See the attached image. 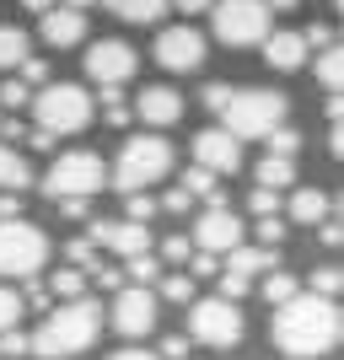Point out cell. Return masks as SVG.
Instances as JSON below:
<instances>
[{
  "instance_id": "cell-1",
  "label": "cell",
  "mask_w": 344,
  "mask_h": 360,
  "mask_svg": "<svg viewBox=\"0 0 344 360\" xmlns=\"http://www.w3.org/2000/svg\"><path fill=\"white\" fill-rule=\"evenodd\" d=\"M274 345L291 360H317L339 345V307L329 296L296 290L291 301L274 307Z\"/></svg>"
},
{
  "instance_id": "cell-2",
  "label": "cell",
  "mask_w": 344,
  "mask_h": 360,
  "mask_svg": "<svg viewBox=\"0 0 344 360\" xmlns=\"http://www.w3.org/2000/svg\"><path fill=\"white\" fill-rule=\"evenodd\" d=\"M97 333H103V307L91 296H75V301H65V307H54V312L27 333V355L70 360V355H81V349L97 345Z\"/></svg>"
},
{
  "instance_id": "cell-3",
  "label": "cell",
  "mask_w": 344,
  "mask_h": 360,
  "mask_svg": "<svg viewBox=\"0 0 344 360\" xmlns=\"http://www.w3.org/2000/svg\"><path fill=\"white\" fill-rule=\"evenodd\" d=\"M285 91H269V86H248V91H231L221 108V129L237 140H264L274 124H285Z\"/></svg>"
},
{
  "instance_id": "cell-4",
  "label": "cell",
  "mask_w": 344,
  "mask_h": 360,
  "mask_svg": "<svg viewBox=\"0 0 344 360\" xmlns=\"http://www.w3.org/2000/svg\"><path fill=\"white\" fill-rule=\"evenodd\" d=\"M167 172H172V146L162 135H129L119 162H113V188L119 194H140L151 183H162Z\"/></svg>"
},
{
  "instance_id": "cell-5",
  "label": "cell",
  "mask_w": 344,
  "mask_h": 360,
  "mask_svg": "<svg viewBox=\"0 0 344 360\" xmlns=\"http://www.w3.org/2000/svg\"><path fill=\"white\" fill-rule=\"evenodd\" d=\"M32 119H38V129H49V135H75V129L91 124V91L70 86V81H54V86H44L32 97Z\"/></svg>"
},
{
  "instance_id": "cell-6",
  "label": "cell",
  "mask_w": 344,
  "mask_h": 360,
  "mask_svg": "<svg viewBox=\"0 0 344 360\" xmlns=\"http://www.w3.org/2000/svg\"><path fill=\"white\" fill-rule=\"evenodd\" d=\"M49 264V237L32 221H0V274L6 280H32Z\"/></svg>"
},
{
  "instance_id": "cell-7",
  "label": "cell",
  "mask_w": 344,
  "mask_h": 360,
  "mask_svg": "<svg viewBox=\"0 0 344 360\" xmlns=\"http://www.w3.org/2000/svg\"><path fill=\"white\" fill-rule=\"evenodd\" d=\"M103 183H108V167H103L97 150H65V156H54V167L44 172L49 199H91Z\"/></svg>"
},
{
  "instance_id": "cell-8",
  "label": "cell",
  "mask_w": 344,
  "mask_h": 360,
  "mask_svg": "<svg viewBox=\"0 0 344 360\" xmlns=\"http://www.w3.org/2000/svg\"><path fill=\"white\" fill-rule=\"evenodd\" d=\"M215 38L231 49H253L269 38V6L264 0H215Z\"/></svg>"
},
{
  "instance_id": "cell-9",
  "label": "cell",
  "mask_w": 344,
  "mask_h": 360,
  "mask_svg": "<svg viewBox=\"0 0 344 360\" xmlns=\"http://www.w3.org/2000/svg\"><path fill=\"white\" fill-rule=\"evenodd\" d=\"M189 333H194V345L231 349V345L242 339V312H237V301H226V296L189 301Z\"/></svg>"
},
{
  "instance_id": "cell-10",
  "label": "cell",
  "mask_w": 344,
  "mask_h": 360,
  "mask_svg": "<svg viewBox=\"0 0 344 360\" xmlns=\"http://www.w3.org/2000/svg\"><path fill=\"white\" fill-rule=\"evenodd\" d=\"M135 70H140V54L124 44V38H97V44L87 49V75L97 86H124Z\"/></svg>"
},
{
  "instance_id": "cell-11",
  "label": "cell",
  "mask_w": 344,
  "mask_h": 360,
  "mask_svg": "<svg viewBox=\"0 0 344 360\" xmlns=\"http://www.w3.org/2000/svg\"><path fill=\"white\" fill-rule=\"evenodd\" d=\"M156 65H162V70H172V75L199 70V65H205V38H199L189 22L162 27V32H156Z\"/></svg>"
},
{
  "instance_id": "cell-12",
  "label": "cell",
  "mask_w": 344,
  "mask_h": 360,
  "mask_svg": "<svg viewBox=\"0 0 344 360\" xmlns=\"http://www.w3.org/2000/svg\"><path fill=\"white\" fill-rule=\"evenodd\" d=\"M113 328H119L124 339H146V333L156 328V290H151V285H119Z\"/></svg>"
},
{
  "instance_id": "cell-13",
  "label": "cell",
  "mask_w": 344,
  "mask_h": 360,
  "mask_svg": "<svg viewBox=\"0 0 344 360\" xmlns=\"http://www.w3.org/2000/svg\"><path fill=\"white\" fill-rule=\"evenodd\" d=\"M242 237H248V231H242V221L226 210V205H205V215L194 221V248H199V253L221 258V253H231Z\"/></svg>"
},
{
  "instance_id": "cell-14",
  "label": "cell",
  "mask_w": 344,
  "mask_h": 360,
  "mask_svg": "<svg viewBox=\"0 0 344 360\" xmlns=\"http://www.w3.org/2000/svg\"><path fill=\"white\" fill-rule=\"evenodd\" d=\"M87 242H91V248H108V253H119V258L151 253V231H146V221H91Z\"/></svg>"
},
{
  "instance_id": "cell-15",
  "label": "cell",
  "mask_w": 344,
  "mask_h": 360,
  "mask_svg": "<svg viewBox=\"0 0 344 360\" xmlns=\"http://www.w3.org/2000/svg\"><path fill=\"white\" fill-rule=\"evenodd\" d=\"M194 167H205V172H215V178H231L242 167V140L226 135V129H199L194 135Z\"/></svg>"
},
{
  "instance_id": "cell-16",
  "label": "cell",
  "mask_w": 344,
  "mask_h": 360,
  "mask_svg": "<svg viewBox=\"0 0 344 360\" xmlns=\"http://www.w3.org/2000/svg\"><path fill=\"white\" fill-rule=\"evenodd\" d=\"M129 113H140V124H151V129H167V124L183 119V97L172 86H146L135 97V108Z\"/></svg>"
},
{
  "instance_id": "cell-17",
  "label": "cell",
  "mask_w": 344,
  "mask_h": 360,
  "mask_svg": "<svg viewBox=\"0 0 344 360\" xmlns=\"http://www.w3.org/2000/svg\"><path fill=\"white\" fill-rule=\"evenodd\" d=\"M81 38H87V16H81V11H70V6H49V11H44V44L75 49Z\"/></svg>"
},
{
  "instance_id": "cell-18",
  "label": "cell",
  "mask_w": 344,
  "mask_h": 360,
  "mask_svg": "<svg viewBox=\"0 0 344 360\" xmlns=\"http://www.w3.org/2000/svg\"><path fill=\"white\" fill-rule=\"evenodd\" d=\"M307 54H312V49H307L301 32H269V38H264V60H269L274 70H301Z\"/></svg>"
},
{
  "instance_id": "cell-19",
  "label": "cell",
  "mask_w": 344,
  "mask_h": 360,
  "mask_svg": "<svg viewBox=\"0 0 344 360\" xmlns=\"http://www.w3.org/2000/svg\"><path fill=\"white\" fill-rule=\"evenodd\" d=\"M269 269H280V253H274V248H248V242H237V248L226 253V274L253 280V274H269Z\"/></svg>"
},
{
  "instance_id": "cell-20",
  "label": "cell",
  "mask_w": 344,
  "mask_h": 360,
  "mask_svg": "<svg viewBox=\"0 0 344 360\" xmlns=\"http://www.w3.org/2000/svg\"><path fill=\"white\" fill-rule=\"evenodd\" d=\"M285 210H291V221H296V226H317L323 215H333V199L323 194V188H296Z\"/></svg>"
},
{
  "instance_id": "cell-21",
  "label": "cell",
  "mask_w": 344,
  "mask_h": 360,
  "mask_svg": "<svg viewBox=\"0 0 344 360\" xmlns=\"http://www.w3.org/2000/svg\"><path fill=\"white\" fill-rule=\"evenodd\" d=\"M27 183H32L27 156H22L16 146H6V140H0V194H22Z\"/></svg>"
},
{
  "instance_id": "cell-22",
  "label": "cell",
  "mask_w": 344,
  "mask_h": 360,
  "mask_svg": "<svg viewBox=\"0 0 344 360\" xmlns=\"http://www.w3.org/2000/svg\"><path fill=\"white\" fill-rule=\"evenodd\" d=\"M291 183H296V162H291V156H264V162H258V188H274V194H280Z\"/></svg>"
},
{
  "instance_id": "cell-23",
  "label": "cell",
  "mask_w": 344,
  "mask_h": 360,
  "mask_svg": "<svg viewBox=\"0 0 344 360\" xmlns=\"http://www.w3.org/2000/svg\"><path fill=\"white\" fill-rule=\"evenodd\" d=\"M108 11L119 22H162L167 0H108Z\"/></svg>"
},
{
  "instance_id": "cell-24",
  "label": "cell",
  "mask_w": 344,
  "mask_h": 360,
  "mask_svg": "<svg viewBox=\"0 0 344 360\" xmlns=\"http://www.w3.org/2000/svg\"><path fill=\"white\" fill-rule=\"evenodd\" d=\"M22 60H27V32L6 22V27H0V70H16Z\"/></svg>"
},
{
  "instance_id": "cell-25",
  "label": "cell",
  "mask_w": 344,
  "mask_h": 360,
  "mask_svg": "<svg viewBox=\"0 0 344 360\" xmlns=\"http://www.w3.org/2000/svg\"><path fill=\"white\" fill-rule=\"evenodd\" d=\"M296 290H301V280H296V274H285V269H269V280H264V301H269V307L291 301Z\"/></svg>"
},
{
  "instance_id": "cell-26",
  "label": "cell",
  "mask_w": 344,
  "mask_h": 360,
  "mask_svg": "<svg viewBox=\"0 0 344 360\" xmlns=\"http://www.w3.org/2000/svg\"><path fill=\"white\" fill-rule=\"evenodd\" d=\"M124 280H135V285H151V280H162V264H156V253H135V258H124Z\"/></svg>"
},
{
  "instance_id": "cell-27",
  "label": "cell",
  "mask_w": 344,
  "mask_h": 360,
  "mask_svg": "<svg viewBox=\"0 0 344 360\" xmlns=\"http://www.w3.org/2000/svg\"><path fill=\"white\" fill-rule=\"evenodd\" d=\"M317 81L329 86V97L339 91V44H323V54H317Z\"/></svg>"
},
{
  "instance_id": "cell-28",
  "label": "cell",
  "mask_w": 344,
  "mask_h": 360,
  "mask_svg": "<svg viewBox=\"0 0 344 360\" xmlns=\"http://www.w3.org/2000/svg\"><path fill=\"white\" fill-rule=\"evenodd\" d=\"M264 140H269V156H291V162H296V150H301V135H296V129L274 124V129H269Z\"/></svg>"
},
{
  "instance_id": "cell-29",
  "label": "cell",
  "mask_w": 344,
  "mask_h": 360,
  "mask_svg": "<svg viewBox=\"0 0 344 360\" xmlns=\"http://www.w3.org/2000/svg\"><path fill=\"white\" fill-rule=\"evenodd\" d=\"M81 290H87V274H81V269H70V264H65V269H54V296L75 301Z\"/></svg>"
},
{
  "instance_id": "cell-30",
  "label": "cell",
  "mask_w": 344,
  "mask_h": 360,
  "mask_svg": "<svg viewBox=\"0 0 344 360\" xmlns=\"http://www.w3.org/2000/svg\"><path fill=\"white\" fill-rule=\"evenodd\" d=\"M22 312H27V307H22V296H16L11 285H0V333L16 328V323H22Z\"/></svg>"
},
{
  "instance_id": "cell-31",
  "label": "cell",
  "mask_w": 344,
  "mask_h": 360,
  "mask_svg": "<svg viewBox=\"0 0 344 360\" xmlns=\"http://www.w3.org/2000/svg\"><path fill=\"white\" fill-rule=\"evenodd\" d=\"M162 296L167 301H194V274H162Z\"/></svg>"
},
{
  "instance_id": "cell-32",
  "label": "cell",
  "mask_w": 344,
  "mask_h": 360,
  "mask_svg": "<svg viewBox=\"0 0 344 360\" xmlns=\"http://www.w3.org/2000/svg\"><path fill=\"white\" fill-rule=\"evenodd\" d=\"M312 296H339V264H323V269H312Z\"/></svg>"
},
{
  "instance_id": "cell-33",
  "label": "cell",
  "mask_w": 344,
  "mask_h": 360,
  "mask_svg": "<svg viewBox=\"0 0 344 360\" xmlns=\"http://www.w3.org/2000/svg\"><path fill=\"white\" fill-rule=\"evenodd\" d=\"M27 103H32V91L22 86L16 75H6V81H0V108H27Z\"/></svg>"
},
{
  "instance_id": "cell-34",
  "label": "cell",
  "mask_w": 344,
  "mask_h": 360,
  "mask_svg": "<svg viewBox=\"0 0 344 360\" xmlns=\"http://www.w3.org/2000/svg\"><path fill=\"white\" fill-rule=\"evenodd\" d=\"M22 355H27V333L6 328V333H0V360H22Z\"/></svg>"
},
{
  "instance_id": "cell-35",
  "label": "cell",
  "mask_w": 344,
  "mask_h": 360,
  "mask_svg": "<svg viewBox=\"0 0 344 360\" xmlns=\"http://www.w3.org/2000/svg\"><path fill=\"white\" fill-rule=\"evenodd\" d=\"M248 210L253 215H280V194H274V188H253V194H248Z\"/></svg>"
},
{
  "instance_id": "cell-36",
  "label": "cell",
  "mask_w": 344,
  "mask_h": 360,
  "mask_svg": "<svg viewBox=\"0 0 344 360\" xmlns=\"http://www.w3.org/2000/svg\"><path fill=\"white\" fill-rule=\"evenodd\" d=\"M129 199V205H124V210H129V221H151V215H156V199L146 194V188H140V194H124Z\"/></svg>"
},
{
  "instance_id": "cell-37",
  "label": "cell",
  "mask_w": 344,
  "mask_h": 360,
  "mask_svg": "<svg viewBox=\"0 0 344 360\" xmlns=\"http://www.w3.org/2000/svg\"><path fill=\"white\" fill-rule=\"evenodd\" d=\"M189 253H194V242H189V237H167L162 242V258H167V264H189Z\"/></svg>"
},
{
  "instance_id": "cell-38",
  "label": "cell",
  "mask_w": 344,
  "mask_h": 360,
  "mask_svg": "<svg viewBox=\"0 0 344 360\" xmlns=\"http://www.w3.org/2000/svg\"><path fill=\"white\" fill-rule=\"evenodd\" d=\"M16 70H22V86H44V81H49V65H44V60H32V54L16 65Z\"/></svg>"
},
{
  "instance_id": "cell-39",
  "label": "cell",
  "mask_w": 344,
  "mask_h": 360,
  "mask_svg": "<svg viewBox=\"0 0 344 360\" xmlns=\"http://www.w3.org/2000/svg\"><path fill=\"white\" fill-rule=\"evenodd\" d=\"M280 237H285V221H280V215H258V242H264V248H274Z\"/></svg>"
},
{
  "instance_id": "cell-40",
  "label": "cell",
  "mask_w": 344,
  "mask_h": 360,
  "mask_svg": "<svg viewBox=\"0 0 344 360\" xmlns=\"http://www.w3.org/2000/svg\"><path fill=\"white\" fill-rule=\"evenodd\" d=\"M248 290H253V280H242V274H226V269H221V296H226V301L248 296Z\"/></svg>"
},
{
  "instance_id": "cell-41",
  "label": "cell",
  "mask_w": 344,
  "mask_h": 360,
  "mask_svg": "<svg viewBox=\"0 0 344 360\" xmlns=\"http://www.w3.org/2000/svg\"><path fill=\"white\" fill-rule=\"evenodd\" d=\"M221 269V258L215 253H189V274H199V280H210V274Z\"/></svg>"
},
{
  "instance_id": "cell-42",
  "label": "cell",
  "mask_w": 344,
  "mask_h": 360,
  "mask_svg": "<svg viewBox=\"0 0 344 360\" xmlns=\"http://www.w3.org/2000/svg\"><path fill=\"white\" fill-rule=\"evenodd\" d=\"M226 97H231V86H226V81H210V86H205V108H210V113H221Z\"/></svg>"
},
{
  "instance_id": "cell-43",
  "label": "cell",
  "mask_w": 344,
  "mask_h": 360,
  "mask_svg": "<svg viewBox=\"0 0 344 360\" xmlns=\"http://www.w3.org/2000/svg\"><path fill=\"white\" fill-rule=\"evenodd\" d=\"M162 360H189V339H183V333H167L162 339Z\"/></svg>"
},
{
  "instance_id": "cell-44",
  "label": "cell",
  "mask_w": 344,
  "mask_h": 360,
  "mask_svg": "<svg viewBox=\"0 0 344 360\" xmlns=\"http://www.w3.org/2000/svg\"><path fill=\"white\" fill-rule=\"evenodd\" d=\"M189 205H194V199L183 194V188H172V194H162V199H156V210H172V215H183Z\"/></svg>"
},
{
  "instance_id": "cell-45",
  "label": "cell",
  "mask_w": 344,
  "mask_h": 360,
  "mask_svg": "<svg viewBox=\"0 0 344 360\" xmlns=\"http://www.w3.org/2000/svg\"><path fill=\"white\" fill-rule=\"evenodd\" d=\"M91 280H97V285H108V290H119V285H124V269H91Z\"/></svg>"
},
{
  "instance_id": "cell-46",
  "label": "cell",
  "mask_w": 344,
  "mask_h": 360,
  "mask_svg": "<svg viewBox=\"0 0 344 360\" xmlns=\"http://www.w3.org/2000/svg\"><path fill=\"white\" fill-rule=\"evenodd\" d=\"M16 215H22V199H16V194H0V221H16Z\"/></svg>"
},
{
  "instance_id": "cell-47",
  "label": "cell",
  "mask_w": 344,
  "mask_h": 360,
  "mask_svg": "<svg viewBox=\"0 0 344 360\" xmlns=\"http://www.w3.org/2000/svg\"><path fill=\"white\" fill-rule=\"evenodd\" d=\"M167 6H178L183 16H194V11H210V6H215V0H167Z\"/></svg>"
},
{
  "instance_id": "cell-48",
  "label": "cell",
  "mask_w": 344,
  "mask_h": 360,
  "mask_svg": "<svg viewBox=\"0 0 344 360\" xmlns=\"http://www.w3.org/2000/svg\"><path fill=\"white\" fill-rule=\"evenodd\" d=\"M108 360H162V355H151V349H135V345H129V349H113Z\"/></svg>"
},
{
  "instance_id": "cell-49",
  "label": "cell",
  "mask_w": 344,
  "mask_h": 360,
  "mask_svg": "<svg viewBox=\"0 0 344 360\" xmlns=\"http://www.w3.org/2000/svg\"><path fill=\"white\" fill-rule=\"evenodd\" d=\"M60 210L70 215V221H81V215H87V199H60Z\"/></svg>"
},
{
  "instance_id": "cell-50",
  "label": "cell",
  "mask_w": 344,
  "mask_h": 360,
  "mask_svg": "<svg viewBox=\"0 0 344 360\" xmlns=\"http://www.w3.org/2000/svg\"><path fill=\"white\" fill-rule=\"evenodd\" d=\"M264 6H269V11H296L301 0H264Z\"/></svg>"
},
{
  "instance_id": "cell-51",
  "label": "cell",
  "mask_w": 344,
  "mask_h": 360,
  "mask_svg": "<svg viewBox=\"0 0 344 360\" xmlns=\"http://www.w3.org/2000/svg\"><path fill=\"white\" fill-rule=\"evenodd\" d=\"M22 6H27V11H38V16H44L49 6H54V0H22Z\"/></svg>"
},
{
  "instance_id": "cell-52",
  "label": "cell",
  "mask_w": 344,
  "mask_h": 360,
  "mask_svg": "<svg viewBox=\"0 0 344 360\" xmlns=\"http://www.w3.org/2000/svg\"><path fill=\"white\" fill-rule=\"evenodd\" d=\"M65 6H70V11H87V6H97V0H65Z\"/></svg>"
}]
</instances>
